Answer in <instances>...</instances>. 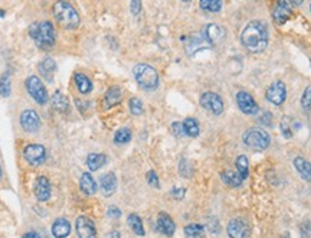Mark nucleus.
<instances>
[{
    "instance_id": "f257e3e1",
    "label": "nucleus",
    "mask_w": 311,
    "mask_h": 238,
    "mask_svg": "<svg viewBox=\"0 0 311 238\" xmlns=\"http://www.w3.org/2000/svg\"><path fill=\"white\" fill-rule=\"evenodd\" d=\"M268 28L262 20H251L241 33V42L252 54L265 51L268 46Z\"/></svg>"
},
{
    "instance_id": "f03ea898",
    "label": "nucleus",
    "mask_w": 311,
    "mask_h": 238,
    "mask_svg": "<svg viewBox=\"0 0 311 238\" xmlns=\"http://www.w3.org/2000/svg\"><path fill=\"white\" fill-rule=\"evenodd\" d=\"M29 36L42 49L52 48L55 45V41H56V32H55L54 23L49 22V20L33 22L29 26Z\"/></svg>"
},
{
    "instance_id": "7ed1b4c3",
    "label": "nucleus",
    "mask_w": 311,
    "mask_h": 238,
    "mask_svg": "<svg viewBox=\"0 0 311 238\" xmlns=\"http://www.w3.org/2000/svg\"><path fill=\"white\" fill-rule=\"evenodd\" d=\"M54 17L65 29H77L81 23V17L77 9L68 1H56L52 6Z\"/></svg>"
},
{
    "instance_id": "20e7f679",
    "label": "nucleus",
    "mask_w": 311,
    "mask_h": 238,
    "mask_svg": "<svg viewBox=\"0 0 311 238\" xmlns=\"http://www.w3.org/2000/svg\"><path fill=\"white\" fill-rule=\"evenodd\" d=\"M135 81L144 90H156L159 85V74L149 64H137L133 70Z\"/></svg>"
},
{
    "instance_id": "39448f33",
    "label": "nucleus",
    "mask_w": 311,
    "mask_h": 238,
    "mask_svg": "<svg viewBox=\"0 0 311 238\" xmlns=\"http://www.w3.org/2000/svg\"><path fill=\"white\" fill-rule=\"evenodd\" d=\"M242 139L248 147L255 149V150H265L270 147V134L264 128H259V127H252L246 130Z\"/></svg>"
},
{
    "instance_id": "423d86ee",
    "label": "nucleus",
    "mask_w": 311,
    "mask_h": 238,
    "mask_svg": "<svg viewBox=\"0 0 311 238\" xmlns=\"http://www.w3.org/2000/svg\"><path fill=\"white\" fill-rule=\"evenodd\" d=\"M26 90L29 93V96L33 98L38 104L41 106H45L49 100V96H48V91H46V87L43 85V83L41 81L39 77L36 75H30L26 78Z\"/></svg>"
},
{
    "instance_id": "0eeeda50",
    "label": "nucleus",
    "mask_w": 311,
    "mask_h": 238,
    "mask_svg": "<svg viewBox=\"0 0 311 238\" xmlns=\"http://www.w3.org/2000/svg\"><path fill=\"white\" fill-rule=\"evenodd\" d=\"M201 106L215 116H220L223 113V100L212 91H206L201 96Z\"/></svg>"
},
{
    "instance_id": "6e6552de",
    "label": "nucleus",
    "mask_w": 311,
    "mask_h": 238,
    "mask_svg": "<svg viewBox=\"0 0 311 238\" xmlns=\"http://www.w3.org/2000/svg\"><path fill=\"white\" fill-rule=\"evenodd\" d=\"M23 157L29 165L39 166L46 160V149L42 144H27L23 149Z\"/></svg>"
},
{
    "instance_id": "1a4fd4ad",
    "label": "nucleus",
    "mask_w": 311,
    "mask_h": 238,
    "mask_svg": "<svg viewBox=\"0 0 311 238\" xmlns=\"http://www.w3.org/2000/svg\"><path fill=\"white\" fill-rule=\"evenodd\" d=\"M265 97L274 106H281L287 98V88L283 81H274L272 84L267 88Z\"/></svg>"
},
{
    "instance_id": "9d476101",
    "label": "nucleus",
    "mask_w": 311,
    "mask_h": 238,
    "mask_svg": "<svg viewBox=\"0 0 311 238\" xmlns=\"http://www.w3.org/2000/svg\"><path fill=\"white\" fill-rule=\"evenodd\" d=\"M20 126L26 133H36L41 128L39 114L32 109H27L25 112H22V114H20Z\"/></svg>"
},
{
    "instance_id": "9b49d317",
    "label": "nucleus",
    "mask_w": 311,
    "mask_h": 238,
    "mask_svg": "<svg viewBox=\"0 0 311 238\" xmlns=\"http://www.w3.org/2000/svg\"><path fill=\"white\" fill-rule=\"evenodd\" d=\"M236 104H238L239 110L244 113V114H248V116H255L259 112L258 103L246 91H239L236 94Z\"/></svg>"
},
{
    "instance_id": "f8f14e48",
    "label": "nucleus",
    "mask_w": 311,
    "mask_h": 238,
    "mask_svg": "<svg viewBox=\"0 0 311 238\" xmlns=\"http://www.w3.org/2000/svg\"><path fill=\"white\" fill-rule=\"evenodd\" d=\"M210 46L212 45L205 39V36H203L202 33H193V35H190L189 38L186 39V43H185L186 54L189 56H193L195 54L201 52L203 49H207Z\"/></svg>"
},
{
    "instance_id": "ddd939ff",
    "label": "nucleus",
    "mask_w": 311,
    "mask_h": 238,
    "mask_svg": "<svg viewBox=\"0 0 311 238\" xmlns=\"http://www.w3.org/2000/svg\"><path fill=\"white\" fill-rule=\"evenodd\" d=\"M249 224L246 220H242V218H235L229 221L228 224V228H226V233L229 238H246L249 236Z\"/></svg>"
},
{
    "instance_id": "4468645a",
    "label": "nucleus",
    "mask_w": 311,
    "mask_h": 238,
    "mask_svg": "<svg viewBox=\"0 0 311 238\" xmlns=\"http://www.w3.org/2000/svg\"><path fill=\"white\" fill-rule=\"evenodd\" d=\"M75 228H77L78 238H97V228L88 217H84V215L78 217L75 223Z\"/></svg>"
},
{
    "instance_id": "2eb2a0df",
    "label": "nucleus",
    "mask_w": 311,
    "mask_h": 238,
    "mask_svg": "<svg viewBox=\"0 0 311 238\" xmlns=\"http://www.w3.org/2000/svg\"><path fill=\"white\" fill-rule=\"evenodd\" d=\"M202 35L210 45H217V43L223 42V39L226 38V30L216 23H209L203 29Z\"/></svg>"
},
{
    "instance_id": "dca6fc26",
    "label": "nucleus",
    "mask_w": 311,
    "mask_h": 238,
    "mask_svg": "<svg viewBox=\"0 0 311 238\" xmlns=\"http://www.w3.org/2000/svg\"><path fill=\"white\" fill-rule=\"evenodd\" d=\"M33 192L38 201L45 202L51 198L52 194V188H51V182L46 176H38L36 181L33 183Z\"/></svg>"
},
{
    "instance_id": "f3484780",
    "label": "nucleus",
    "mask_w": 311,
    "mask_h": 238,
    "mask_svg": "<svg viewBox=\"0 0 311 238\" xmlns=\"http://www.w3.org/2000/svg\"><path fill=\"white\" fill-rule=\"evenodd\" d=\"M157 230L164 234L166 237H172L175 236V231H176V224L175 221L172 220V217L166 212H160L159 217H157Z\"/></svg>"
},
{
    "instance_id": "a211bd4d",
    "label": "nucleus",
    "mask_w": 311,
    "mask_h": 238,
    "mask_svg": "<svg viewBox=\"0 0 311 238\" xmlns=\"http://www.w3.org/2000/svg\"><path fill=\"white\" fill-rule=\"evenodd\" d=\"M291 1H280L277 3L275 9H274V20L278 25H284L285 22L291 17Z\"/></svg>"
},
{
    "instance_id": "6ab92c4d",
    "label": "nucleus",
    "mask_w": 311,
    "mask_h": 238,
    "mask_svg": "<svg viewBox=\"0 0 311 238\" xmlns=\"http://www.w3.org/2000/svg\"><path fill=\"white\" fill-rule=\"evenodd\" d=\"M100 185H101L103 195L108 198V196H111L117 191V176L112 172H108V173H105V175L101 176Z\"/></svg>"
},
{
    "instance_id": "aec40b11",
    "label": "nucleus",
    "mask_w": 311,
    "mask_h": 238,
    "mask_svg": "<svg viewBox=\"0 0 311 238\" xmlns=\"http://www.w3.org/2000/svg\"><path fill=\"white\" fill-rule=\"evenodd\" d=\"M38 71H39V74L43 77L45 81L52 83L54 81L55 71H56V64H55V61L52 58H45V59H42L41 62H39Z\"/></svg>"
},
{
    "instance_id": "412c9836",
    "label": "nucleus",
    "mask_w": 311,
    "mask_h": 238,
    "mask_svg": "<svg viewBox=\"0 0 311 238\" xmlns=\"http://www.w3.org/2000/svg\"><path fill=\"white\" fill-rule=\"evenodd\" d=\"M122 100V90L118 85H112L109 87L104 96V107L105 109H111L117 104H120Z\"/></svg>"
},
{
    "instance_id": "4be33fe9",
    "label": "nucleus",
    "mask_w": 311,
    "mask_h": 238,
    "mask_svg": "<svg viewBox=\"0 0 311 238\" xmlns=\"http://www.w3.org/2000/svg\"><path fill=\"white\" fill-rule=\"evenodd\" d=\"M51 103H52V107L54 110H56L61 114H67L69 112V100L68 97L62 93V91H55V94L51 98Z\"/></svg>"
},
{
    "instance_id": "5701e85b",
    "label": "nucleus",
    "mask_w": 311,
    "mask_h": 238,
    "mask_svg": "<svg viewBox=\"0 0 311 238\" xmlns=\"http://www.w3.org/2000/svg\"><path fill=\"white\" fill-rule=\"evenodd\" d=\"M71 234V224L65 218H58L52 224V236L55 238H67Z\"/></svg>"
},
{
    "instance_id": "b1692460",
    "label": "nucleus",
    "mask_w": 311,
    "mask_h": 238,
    "mask_svg": "<svg viewBox=\"0 0 311 238\" xmlns=\"http://www.w3.org/2000/svg\"><path fill=\"white\" fill-rule=\"evenodd\" d=\"M294 166L300 173V176L306 181V182H311V165L310 162L301 156H297L294 159Z\"/></svg>"
},
{
    "instance_id": "393cba45",
    "label": "nucleus",
    "mask_w": 311,
    "mask_h": 238,
    "mask_svg": "<svg viewBox=\"0 0 311 238\" xmlns=\"http://www.w3.org/2000/svg\"><path fill=\"white\" fill-rule=\"evenodd\" d=\"M80 188H81L82 192L88 196L94 195L95 192H97V183H95L91 173H88V172L82 173L81 179H80Z\"/></svg>"
},
{
    "instance_id": "a878e982",
    "label": "nucleus",
    "mask_w": 311,
    "mask_h": 238,
    "mask_svg": "<svg viewBox=\"0 0 311 238\" xmlns=\"http://www.w3.org/2000/svg\"><path fill=\"white\" fill-rule=\"evenodd\" d=\"M74 80H75V85L81 94H90L93 91V81L85 74H82V72L75 74Z\"/></svg>"
},
{
    "instance_id": "bb28decb",
    "label": "nucleus",
    "mask_w": 311,
    "mask_h": 238,
    "mask_svg": "<svg viewBox=\"0 0 311 238\" xmlns=\"http://www.w3.org/2000/svg\"><path fill=\"white\" fill-rule=\"evenodd\" d=\"M107 163V156L103 153H90L87 157V166L91 172L101 169Z\"/></svg>"
},
{
    "instance_id": "cd10ccee",
    "label": "nucleus",
    "mask_w": 311,
    "mask_h": 238,
    "mask_svg": "<svg viewBox=\"0 0 311 238\" xmlns=\"http://www.w3.org/2000/svg\"><path fill=\"white\" fill-rule=\"evenodd\" d=\"M220 179L226 183L228 186H232V188H238V186H241L242 182H244V178L239 173L233 172V170H225V172H222L220 173Z\"/></svg>"
},
{
    "instance_id": "c85d7f7f",
    "label": "nucleus",
    "mask_w": 311,
    "mask_h": 238,
    "mask_svg": "<svg viewBox=\"0 0 311 238\" xmlns=\"http://www.w3.org/2000/svg\"><path fill=\"white\" fill-rule=\"evenodd\" d=\"M127 221H128V225H130L131 231L134 233L135 236H140V237H143V236L146 234V231H144V225H143V221H141V218H140L137 214H130Z\"/></svg>"
},
{
    "instance_id": "c756f323",
    "label": "nucleus",
    "mask_w": 311,
    "mask_h": 238,
    "mask_svg": "<svg viewBox=\"0 0 311 238\" xmlns=\"http://www.w3.org/2000/svg\"><path fill=\"white\" fill-rule=\"evenodd\" d=\"M183 128H185V134L189 136V137H198L199 133H201V127H199L198 120H195L192 117L186 119L183 121Z\"/></svg>"
},
{
    "instance_id": "7c9ffc66",
    "label": "nucleus",
    "mask_w": 311,
    "mask_h": 238,
    "mask_svg": "<svg viewBox=\"0 0 311 238\" xmlns=\"http://www.w3.org/2000/svg\"><path fill=\"white\" fill-rule=\"evenodd\" d=\"M186 238H205V227L201 224H188L185 227Z\"/></svg>"
},
{
    "instance_id": "2f4dec72",
    "label": "nucleus",
    "mask_w": 311,
    "mask_h": 238,
    "mask_svg": "<svg viewBox=\"0 0 311 238\" xmlns=\"http://www.w3.org/2000/svg\"><path fill=\"white\" fill-rule=\"evenodd\" d=\"M12 93V83H10V74L4 72L0 75V96L1 97H9Z\"/></svg>"
},
{
    "instance_id": "473e14b6",
    "label": "nucleus",
    "mask_w": 311,
    "mask_h": 238,
    "mask_svg": "<svg viewBox=\"0 0 311 238\" xmlns=\"http://www.w3.org/2000/svg\"><path fill=\"white\" fill-rule=\"evenodd\" d=\"M131 130L128 128V127H122L120 130H117L115 131V134H114V141L117 143V144H125V143H128V141L131 140Z\"/></svg>"
},
{
    "instance_id": "72a5a7b5",
    "label": "nucleus",
    "mask_w": 311,
    "mask_h": 238,
    "mask_svg": "<svg viewBox=\"0 0 311 238\" xmlns=\"http://www.w3.org/2000/svg\"><path fill=\"white\" fill-rule=\"evenodd\" d=\"M235 165H236V169H238V173H239L244 179H246V178H248V173H249V163H248V157L244 156V154L238 156V157H236Z\"/></svg>"
},
{
    "instance_id": "f704fd0d",
    "label": "nucleus",
    "mask_w": 311,
    "mask_h": 238,
    "mask_svg": "<svg viewBox=\"0 0 311 238\" xmlns=\"http://www.w3.org/2000/svg\"><path fill=\"white\" fill-rule=\"evenodd\" d=\"M199 4L205 12H210V13H217L222 9V1L219 0H202Z\"/></svg>"
},
{
    "instance_id": "c9c22d12",
    "label": "nucleus",
    "mask_w": 311,
    "mask_h": 238,
    "mask_svg": "<svg viewBox=\"0 0 311 238\" xmlns=\"http://www.w3.org/2000/svg\"><path fill=\"white\" fill-rule=\"evenodd\" d=\"M128 107L133 116H141L143 114V101L140 98L133 97L128 101Z\"/></svg>"
},
{
    "instance_id": "e433bc0d",
    "label": "nucleus",
    "mask_w": 311,
    "mask_h": 238,
    "mask_svg": "<svg viewBox=\"0 0 311 238\" xmlns=\"http://www.w3.org/2000/svg\"><path fill=\"white\" fill-rule=\"evenodd\" d=\"M179 173L183 178H190L193 175V168H192V165H190V162L188 159H182L180 160V163H179Z\"/></svg>"
},
{
    "instance_id": "4c0bfd02",
    "label": "nucleus",
    "mask_w": 311,
    "mask_h": 238,
    "mask_svg": "<svg viewBox=\"0 0 311 238\" xmlns=\"http://www.w3.org/2000/svg\"><path fill=\"white\" fill-rule=\"evenodd\" d=\"M301 107L306 113H309L311 110V85H309L304 90V93L301 96Z\"/></svg>"
},
{
    "instance_id": "58836bf2",
    "label": "nucleus",
    "mask_w": 311,
    "mask_h": 238,
    "mask_svg": "<svg viewBox=\"0 0 311 238\" xmlns=\"http://www.w3.org/2000/svg\"><path fill=\"white\" fill-rule=\"evenodd\" d=\"M281 133L284 134L285 139H291L293 137V130H291V124H290V120L285 117L281 121Z\"/></svg>"
},
{
    "instance_id": "ea45409f",
    "label": "nucleus",
    "mask_w": 311,
    "mask_h": 238,
    "mask_svg": "<svg viewBox=\"0 0 311 238\" xmlns=\"http://www.w3.org/2000/svg\"><path fill=\"white\" fill-rule=\"evenodd\" d=\"M300 236H301V238L311 237V223L309 220H306L304 223H301V225H300Z\"/></svg>"
},
{
    "instance_id": "a19ab883",
    "label": "nucleus",
    "mask_w": 311,
    "mask_h": 238,
    "mask_svg": "<svg viewBox=\"0 0 311 238\" xmlns=\"http://www.w3.org/2000/svg\"><path fill=\"white\" fill-rule=\"evenodd\" d=\"M147 182L149 185H151L153 188H159L160 186V182H159V176L154 170H150L147 173Z\"/></svg>"
},
{
    "instance_id": "79ce46f5",
    "label": "nucleus",
    "mask_w": 311,
    "mask_h": 238,
    "mask_svg": "<svg viewBox=\"0 0 311 238\" xmlns=\"http://www.w3.org/2000/svg\"><path fill=\"white\" fill-rule=\"evenodd\" d=\"M107 217H108V218H112V220H118V218L121 217V211H120L118 207L111 205V207H108V210H107Z\"/></svg>"
},
{
    "instance_id": "37998d69",
    "label": "nucleus",
    "mask_w": 311,
    "mask_h": 238,
    "mask_svg": "<svg viewBox=\"0 0 311 238\" xmlns=\"http://www.w3.org/2000/svg\"><path fill=\"white\" fill-rule=\"evenodd\" d=\"M172 130H173V133L176 134L177 137H182V136H185V128H183V123L175 121V123L172 124Z\"/></svg>"
},
{
    "instance_id": "c03bdc74",
    "label": "nucleus",
    "mask_w": 311,
    "mask_h": 238,
    "mask_svg": "<svg viewBox=\"0 0 311 238\" xmlns=\"http://www.w3.org/2000/svg\"><path fill=\"white\" fill-rule=\"evenodd\" d=\"M259 121H261V124H264V126L271 127L272 126V114H271L270 112H265L262 114V117L259 119Z\"/></svg>"
},
{
    "instance_id": "a18cd8bd",
    "label": "nucleus",
    "mask_w": 311,
    "mask_h": 238,
    "mask_svg": "<svg viewBox=\"0 0 311 238\" xmlns=\"http://www.w3.org/2000/svg\"><path fill=\"white\" fill-rule=\"evenodd\" d=\"M207 228L212 234H217L219 233V223H217L216 218H210L207 221Z\"/></svg>"
},
{
    "instance_id": "49530a36",
    "label": "nucleus",
    "mask_w": 311,
    "mask_h": 238,
    "mask_svg": "<svg viewBox=\"0 0 311 238\" xmlns=\"http://www.w3.org/2000/svg\"><path fill=\"white\" fill-rule=\"evenodd\" d=\"M185 195H186V189H183V188H173L172 189V196L175 199H183Z\"/></svg>"
},
{
    "instance_id": "de8ad7c7",
    "label": "nucleus",
    "mask_w": 311,
    "mask_h": 238,
    "mask_svg": "<svg viewBox=\"0 0 311 238\" xmlns=\"http://www.w3.org/2000/svg\"><path fill=\"white\" fill-rule=\"evenodd\" d=\"M130 9H131V13L133 14H138L141 12V1L133 0V1L130 3Z\"/></svg>"
},
{
    "instance_id": "09e8293b",
    "label": "nucleus",
    "mask_w": 311,
    "mask_h": 238,
    "mask_svg": "<svg viewBox=\"0 0 311 238\" xmlns=\"http://www.w3.org/2000/svg\"><path fill=\"white\" fill-rule=\"evenodd\" d=\"M22 238H42L38 233H35V231H30V233H26L25 236Z\"/></svg>"
},
{
    "instance_id": "8fccbe9b",
    "label": "nucleus",
    "mask_w": 311,
    "mask_h": 238,
    "mask_svg": "<svg viewBox=\"0 0 311 238\" xmlns=\"http://www.w3.org/2000/svg\"><path fill=\"white\" fill-rule=\"evenodd\" d=\"M108 238H121V234H120V231H111L108 234Z\"/></svg>"
},
{
    "instance_id": "3c124183",
    "label": "nucleus",
    "mask_w": 311,
    "mask_h": 238,
    "mask_svg": "<svg viewBox=\"0 0 311 238\" xmlns=\"http://www.w3.org/2000/svg\"><path fill=\"white\" fill-rule=\"evenodd\" d=\"M4 16V10H0V17H3Z\"/></svg>"
},
{
    "instance_id": "603ef678",
    "label": "nucleus",
    "mask_w": 311,
    "mask_h": 238,
    "mask_svg": "<svg viewBox=\"0 0 311 238\" xmlns=\"http://www.w3.org/2000/svg\"><path fill=\"white\" fill-rule=\"evenodd\" d=\"M1 176H3V172H1V168H0V181H1Z\"/></svg>"
},
{
    "instance_id": "864d4df0",
    "label": "nucleus",
    "mask_w": 311,
    "mask_h": 238,
    "mask_svg": "<svg viewBox=\"0 0 311 238\" xmlns=\"http://www.w3.org/2000/svg\"><path fill=\"white\" fill-rule=\"evenodd\" d=\"M283 238H291V237H290V236H284V237H283Z\"/></svg>"
},
{
    "instance_id": "5fc2aeb1",
    "label": "nucleus",
    "mask_w": 311,
    "mask_h": 238,
    "mask_svg": "<svg viewBox=\"0 0 311 238\" xmlns=\"http://www.w3.org/2000/svg\"><path fill=\"white\" fill-rule=\"evenodd\" d=\"M310 9H311V6H310Z\"/></svg>"
}]
</instances>
